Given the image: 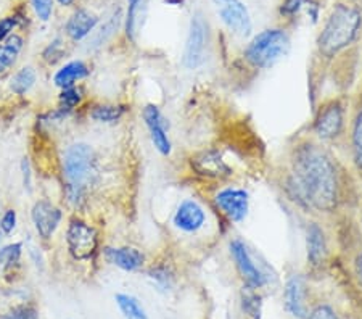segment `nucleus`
<instances>
[{
  "label": "nucleus",
  "mask_w": 362,
  "mask_h": 319,
  "mask_svg": "<svg viewBox=\"0 0 362 319\" xmlns=\"http://www.w3.org/2000/svg\"><path fill=\"white\" fill-rule=\"evenodd\" d=\"M116 303H118L122 316L126 319H148L140 301L136 297H132V295L118 294L116 295Z\"/></svg>",
  "instance_id": "obj_23"
},
{
  "label": "nucleus",
  "mask_w": 362,
  "mask_h": 319,
  "mask_svg": "<svg viewBox=\"0 0 362 319\" xmlns=\"http://www.w3.org/2000/svg\"><path fill=\"white\" fill-rule=\"evenodd\" d=\"M362 28V13L353 5L338 4L317 39L320 55L332 58L354 44Z\"/></svg>",
  "instance_id": "obj_2"
},
{
  "label": "nucleus",
  "mask_w": 362,
  "mask_h": 319,
  "mask_svg": "<svg viewBox=\"0 0 362 319\" xmlns=\"http://www.w3.org/2000/svg\"><path fill=\"white\" fill-rule=\"evenodd\" d=\"M5 319H39V315L36 313V310L25 306V308H18V310L11 311Z\"/></svg>",
  "instance_id": "obj_34"
},
{
  "label": "nucleus",
  "mask_w": 362,
  "mask_h": 319,
  "mask_svg": "<svg viewBox=\"0 0 362 319\" xmlns=\"http://www.w3.org/2000/svg\"><path fill=\"white\" fill-rule=\"evenodd\" d=\"M144 120L150 131L151 142H153L155 149L158 150L161 155L168 156L171 153V141L168 136V121L165 116L161 115L160 108L156 105H147L144 108Z\"/></svg>",
  "instance_id": "obj_11"
},
{
  "label": "nucleus",
  "mask_w": 362,
  "mask_h": 319,
  "mask_svg": "<svg viewBox=\"0 0 362 319\" xmlns=\"http://www.w3.org/2000/svg\"><path fill=\"white\" fill-rule=\"evenodd\" d=\"M15 224H16V213L13 210H7V213H5L2 218V223H0V228L4 229V232L10 234V232L15 229Z\"/></svg>",
  "instance_id": "obj_35"
},
{
  "label": "nucleus",
  "mask_w": 362,
  "mask_h": 319,
  "mask_svg": "<svg viewBox=\"0 0 362 319\" xmlns=\"http://www.w3.org/2000/svg\"><path fill=\"white\" fill-rule=\"evenodd\" d=\"M63 170L69 189L74 192V197H78L95 178V153L89 145L74 144L66 150Z\"/></svg>",
  "instance_id": "obj_4"
},
{
  "label": "nucleus",
  "mask_w": 362,
  "mask_h": 319,
  "mask_svg": "<svg viewBox=\"0 0 362 319\" xmlns=\"http://www.w3.org/2000/svg\"><path fill=\"white\" fill-rule=\"evenodd\" d=\"M60 102L65 108H74L78 103L81 102V92L76 89V87H68V89L63 91V94L60 95Z\"/></svg>",
  "instance_id": "obj_27"
},
{
  "label": "nucleus",
  "mask_w": 362,
  "mask_h": 319,
  "mask_svg": "<svg viewBox=\"0 0 362 319\" xmlns=\"http://www.w3.org/2000/svg\"><path fill=\"white\" fill-rule=\"evenodd\" d=\"M280 11L288 18H296L301 13H306L313 21L317 20V5L313 0H285Z\"/></svg>",
  "instance_id": "obj_22"
},
{
  "label": "nucleus",
  "mask_w": 362,
  "mask_h": 319,
  "mask_svg": "<svg viewBox=\"0 0 362 319\" xmlns=\"http://www.w3.org/2000/svg\"><path fill=\"white\" fill-rule=\"evenodd\" d=\"M97 23L98 18L93 13H90V11L78 10L71 18H69L66 25V33L73 40H81L86 36H89Z\"/></svg>",
  "instance_id": "obj_19"
},
{
  "label": "nucleus",
  "mask_w": 362,
  "mask_h": 319,
  "mask_svg": "<svg viewBox=\"0 0 362 319\" xmlns=\"http://www.w3.org/2000/svg\"><path fill=\"white\" fill-rule=\"evenodd\" d=\"M34 11L39 16V20L47 21L52 15V7H54V0H33Z\"/></svg>",
  "instance_id": "obj_28"
},
{
  "label": "nucleus",
  "mask_w": 362,
  "mask_h": 319,
  "mask_svg": "<svg viewBox=\"0 0 362 319\" xmlns=\"http://www.w3.org/2000/svg\"><path fill=\"white\" fill-rule=\"evenodd\" d=\"M306 250H308V261L313 266L322 265L327 258V253H329L325 232L317 223H311L308 226Z\"/></svg>",
  "instance_id": "obj_15"
},
{
  "label": "nucleus",
  "mask_w": 362,
  "mask_h": 319,
  "mask_svg": "<svg viewBox=\"0 0 362 319\" xmlns=\"http://www.w3.org/2000/svg\"><path fill=\"white\" fill-rule=\"evenodd\" d=\"M208 23L204 21L200 13L194 15L190 21L189 34H187L185 49H184V66L187 69H197L206 60L208 54Z\"/></svg>",
  "instance_id": "obj_6"
},
{
  "label": "nucleus",
  "mask_w": 362,
  "mask_h": 319,
  "mask_svg": "<svg viewBox=\"0 0 362 319\" xmlns=\"http://www.w3.org/2000/svg\"><path fill=\"white\" fill-rule=\"evenodd\" d=\"M290 37L282 29H266L255 36L245 49V60L256 69H266L288 52Z\"/></svg>",
  "instance_id": "obj_3"
},
{
  "label": "nucleus",
  "mask_w": 362,
  "mask_h": 319,
  "mask_svg": "<svg viewBox=\"0 0 362 319\" xmlns=\"http://www.w3.org/2000/svg\"><path fill=\"white\" fill-rule=\"evenodd\" d=\"M353 269H354V276L356 279L359 281V284L362 286V247L359 248L358 252L354 255L353 260Z\"/></svg>",
  "instance_id": "obj_36"
},
{
  "label": "nucleus",
  "mask_w": 362,
  "mask_h": 319,
  "mask_svg": "<svg viewBox=\"0 0 362 319\" xmlns=\"http://www.w3.org/2000/svg\"><path fill=\"white\" fill-rule=\"evenodd\" d=\"M89 74V69H87L86 63L83 62H71L68 65L58 69L55 74V84L58 87H63V89H68V87H73L76 81L86 78Z\"/></svg>",
  "instance_id": "obj_20"
},
{
  "label": "nucleus",
  "mask_w": 362,
  "mask_h": 319,
  "mask_svg": "<svg viewBox=\"0 0 362 319\" xmlns=\"http://www.w3.org/2000/svg\"><path fill=\"white\" fill-rule=\"evenodd\" d=\"M107 258L110 260V263H113L124 271H137L139 268H142L145 261L144 253L132 247L108 248Z\"/></svg>",
  "instance_id": "obj_18"
},
{
  "label": "nucleus",
  "mask_w": 362,
  "mask_h": 319,
  "mask_svg": "<svg viewBox=\"0 0 362 319\" xmlns=\"http://www.w3.org/2000/svg\"><path fill=\"white\" fill-rule=\"evenodd\" d=\"M23 49V39L20 36L7 37L5 42H0V73L7 71V69L13 65L18 58L20 52Z\"/></svg>",
  "instance_id": "obj_21"
},
{
  "label": "nucleus",
  "mask_w": 362,
  "mask_h": 319,
  "mask_svg": "<svg viewBox=\"0 0 362 319\" xmlns=\"http://www.w3.org/2000/svg\"><path fill=\"white\" fill-rule=\"evenodd\" d=\"M214 5L221 20L233 34L240 37L250 36L253 25H251L250 13L242 0H214Z\"/></svg>",
  "instance_id": "obj_8"
},
{
  "label": "nucleus",
  "mask_w": 362,
  "mask_h": 319,
  "mask_svg": "<svg viewBox=\"0 0 362 319\" xmlns=\"http://www.w3.org/2000/svg\"><path fill=\"white\" fill-rule=\"evenodd\" d=\"M349 150L356 173L362 181V98L359 100L349 123Z\"/></svg>",
  "instance_id": "obj_16"
},
{
  "label": "nucleus",
  "mask_w": 362,
  "mask_h": 319,
  "mask_svg": "<svg viewBox=\"0 0 362 319\" xmlns=\"http://www.w3.org/2000/svg\"><path fill=\"white\" fill-rule=\"evenodd\" d=\"M216 205L233 223H240L248 214L250 199L243 189H223L216 195Z\"/></svg>",
  "instance_id": "obj_10"
},
{
  "label": "nucleus",
  "mask_w": 362,
  "mask_h": 319,
  "mask_svg": "<svg viewBox=\"0 0 362 319\" xmlns=\"http://www.w3.org/2000/svg\"><path fill=\"white\" fill-rule=\"evenodd\" d=\"M308 319H340V318L335 315V311L332 310L330 306L320 305L311 311V315H308Z\"/></svg>",
  "instance_id": "obj_32"
},
{
  "label": "nucleus",
  "mask_w": 362,
  "mask_h": 319,
  "mask_svg": "<svg viewBox=\"0 0 362 319\" xmlns=\"http://www.w3.org/2000/svg\"><path fill=\"white\" fill-rule=\"evenodd\" d=\"M66 242L74 260H89L97 250V232L81 219H71L66 232Z\"/></svg>",
  "instance_id": "obj_7"
},
{
  "label": "nucleus",
  "mask_w": 362,
  "mask_h": 319,
  "mask_svg": "<svg viewBox=\"0 0 362 319\" xmlns=\"http://www.w3.org/2000/svg\"><path fill=\"white\" fill-rule=\"evenodd\" d=\"M256 300H259L255 294L245 295L243 298V308L247 310L255 319H259V303H256Z\"/></svg>",
  "instance_id": "obj_33"
},
{
  "label": "nucleus",
  "mask_w": 362,
  "mask_h": 319,
  "mask_svg": "<svg viewBox=\"0 0 362 319\" xmlns=\"http://www.w3.org/2000/svg\"><path fill=\"white\" fill-rule=\"evenodd\" d=\"M285 306L298 319L308 318L306 284L301 276H291L285 286Z\"/></svg>",
  "instance_id": "obj_14"
},
{
  "label": "nucleus",
  "mask_w": 362,
  "mask_h": 319,
  "mask_svg": "<svg viewBox=\"0 0 362 319\" xmlns=\"http://www.w3.org/2000/svg\"><path fill=\"white\" fill-rule=\"evenodd\" d=\"M173 221L177 229L194 234L203 228L204 221H206V213H204L200 203L187 199L180 202L176 213H174Z\"/></svg>",
  "instance_id": "obj_12"
},
{
  "label": "nucleus",
  "mask_w": 362,
  "mask_h": 319,
  "mask_svg": "<svg viewBox=\"0 0 362 319\" xmlns=\"http://www.w3.org/2000/svg\"><path fill=\"white\" fill-rule=\"evenodd\" d=\"M124 108L116 105H100L92 110L90 116L98 123H113V121L119 120L122 116Z\"/></svg>",
  "instance_id": "obj_25"
},
{
  "label": "nucleus",
  "mask_w": 362,
  "mask_h": 319,
  "mask_svg": "<svg viewBox=\"0 0 362 319\" xmlns=\"http://www.w3.org/2000/svg\"><path fill=\"white\" fill-rule=\"evenodd\" d=\"M62 219V211L57 207L52 205L50 202L40 200L33 208V221L36 226L40 237L50 239L55 229L58 228Z\"/></svg>",
  "instance_id": "obj_13"
},
{
  "label": "nucleus",
  "mask_w": 362,
  "mask_h": 319,
  "mask_svg": "<svg viewBox=\"0 0 362 319\" xmlns=\"http://www.w3.org/2000/svg\"><path fill=\"white\" fill-rule=\"evenodd\" d=\"M359 224H361V231H362V207H361V211H359Z\"/></svg>",
  "instance_id": "obj_38"
},
{
  "label": "nucleus",
  "mask_w": 362,
  "mask_h": 319,
  "mask_svg": "<svg viewBox=\"0 0 362 319\" xmlns=\"http://www.w3.org/2000/svg\"><path fill=\"white\" fill-rule=\"evenodd\" d=\"M18 25L16 16H7V18L0 20V42H4L5 39L10 37V33Z\"/></svg>",
  "instance_id": "obj_30"
},
{
  "label": "nucleus",
  "mask_w": 362,
  "mask_h": 319,
  "mask_svg": "<svg viewBox=\"0 0 362 319\" xmlns=\"http://www.w3.org/2000/svg\"><path fill=\"white\" fill-rule=\"evenodd\" d=\"M58 2H60L62 5H71L73 0H58Z\"/></svg>",
  "instance_id": "obj_37"
},
{
  "label": "nucleus",
  "mask_w": 362,
  "mask_h": 319,
  "mask_svg": "<svg viewBox=\"0 0 362 319\" xmlns=\"http://www.w3.org/2000/svg\"><path fill=\"white\" fill-rule=\"evenodd\" d=\"M192 163H194L198 173L208 178H223L230 174V168L226 165V161L221 158L219 153L213 152V150L200 153Z\"/></svg>",
  "instance_id": "obj_17"
},
{
  "label": "nucleus",
  "mask_w": 362,
  "mask_h": 319,
  "mask_svg": "<svg viewBox=\"0 0 362 319\" xmlns=\"http://www.w3.org/2000/svg\"><path fill=\"white\" fill-rule=\"evenodd\" d=\"M21 257V243H10V245L4 247L0 250V265L5 266H13L18 263Z\"/></svg>",
  "instance_id": "obj_26"
},
{
  "label": "nucleus",
  "mask_w": 362,
  "mask_h": 319,
  "mask_svg": "<svg viewBox=\"0 0 362 319\" xmlns=\"http://www.w3.org/2000/svg\"><path fill=\"white\" fill-rule=\"evenodd\" d=\"M291 185L303 203L320 213L335 211L341 202V179L330 153L313 139L291 150Z\"/></svg>",
  "instance_id": "obj_1"
},
{
  "label": "nucleus",
  "mask_w": 362,
  "mask_h": 319,
  "mask_svg": "<svg viewBox=\"0 0 362 319\" xmlns=\"http://www.w3.org/2000/svg\"><path fill=\"white\" fill-rule=\"evenodd\" d=\"M313 132L319 141L334 142L346 132V108L341 98H330L317 108L313 121Z\"/></svg>",
  "instance_id": "obj_5"
},
{
  "label": "nucleus",
  "mask_w": 362,
  "mask_h": 319,
  "mask_svg": "<svg viewBox=\"0 0 362 319\" xmlns=\"http://www.w3.org/2000/svg\"><path fill=\"white\" fill-rule=\"evenodd\" d=\"M230 253L233 260H235V265L238 271H240L243 281L247 282L251 289H259L264 286L266 277L258 266H256L255 260L248 250V247L245 245V242H242L240 239L232 240Z\"/></svg>",
  "instance_id": "obj_9"
},
{
  "label": "nucleus",
  "mask_w": 362,
  "mask_h": 319,
  "mask_svg": "<svg viewBox=\"0 0 362 319\" xmlns=\"http://www.w3.org/2000/svg\"><path fill=\"white\" fill-rule=\"evenodd\" d=\"M116 28H118V16H116V18L113 16V18H110V20L107 21V25H105V26L100 29V33H98L97 36H95V42H97L95 45L103 44L105 40H107L110 36H112Z\"/></svg>",
  "instance_id": "obj_29"
},
{
  "label": "nucleus",
  "mask_w": 362,
  "mask_h": 319,
  "mask_svg": "<svg viewBox=\"0 0 362 319\" xmlns=\"http://www.w3.org/2000/svg\"><path fill=\"white\" fill-rule=\"evenodd\" d=\"M140 0H129V11H127V23H126V33L127 36H134V25H136V13L139 8Z\"/></svg>",
  "instance_id": "obj_31"
},
{
  "label": "nucleus",
  "mask_w": 362,
  "mask_h": 319,
  "mask_svg": "<svg viewBox=\"0 0 362 319\" xmlns=\"http://www.w3.org/2000/svg\"><path fill=\"white\" fill-rule=\"evenodd\" d=\"M34 83H36V73H34L33 68L28 66V68L20 69V71L16 73L13 78H11L10 87L15 94L23 95V94H26L29 89H31Z\"/></svg>",
  "instance_id": "obj_24"
}]
</instances>
